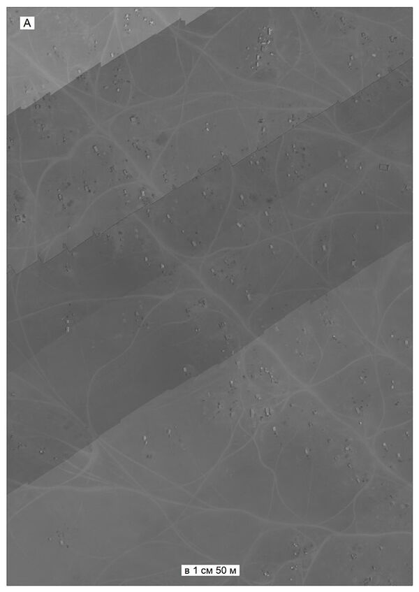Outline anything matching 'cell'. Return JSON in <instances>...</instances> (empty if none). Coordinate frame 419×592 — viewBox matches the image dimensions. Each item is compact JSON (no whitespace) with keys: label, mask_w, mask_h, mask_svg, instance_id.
Listing matches in <instances>:
<instances>
[{"label":"cell","mask_w":419,"mask_h":592,"mask_svg":"<svg viewBox=\"0 0 419 592\" xmlns=\"http://www.w3.org/2000/svg\"><path fill=\"white\" fill-rule=\"evenodd\" d=\"M232 166L221 163L161 194L138 210L136 216L181 259L205 257L230 205Z\"/></svg>","instance_id":"obj_1"},{"label":"cell","mask_w":419,"mask_h":592,"mask_svg":"<svg viewBox=\"0 0 419 592\" xmlns=\"http://www.w3.org/2000/svg\"><path fill=\"white\" fill-rule=\"evenodd\" d=\"M307 389L334 417L359 435L371 437L380 429L383 404L371 359L341 369Z\"/></svg>","instance_id":"obj_2"},{"label":"cell","mask_w":419,"mask_h":592,"mask_svg":"<svg viewBox=\"0 0 419 592\" xmlns=\"http://www.w3.org/2000/svg\"><path fill=\"white\" fill-rule=\"evenodd\" d=\"M376 373L383 404L380 428L413 420V378L409 368L381 359Z\"/></svg>","instance_id":"obj_3"},{"label":"cell","mask_w":419,"mask_h":592,"mask_svg":"<svg viewBox=\"0 0 419 592\" xmlns=\"http://www.w3.org/2000/svg\"><path fill=\"white\" fill-rule=\"evenodd\" d=\"M378 432L375 447L379 457L389 466L406 472L411 463L413 420Z\"/></svg>","instance_id":"obj_4"},{"label":"cell","mask_w":419,"mask_h":592,"mask_svg":"<svg viewBox=\"0 0 419 592\" xmlns=\"http://www.w3.org/2000/svg\"><path fill=\"white\" fill-rule=\"evenodd\" d=\"M257 236L256 218L229 205L210 253L250 246L256 243Z\"/></svg>","instance_id":"obj_5"}]
</instances>
